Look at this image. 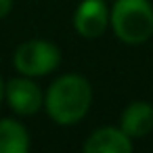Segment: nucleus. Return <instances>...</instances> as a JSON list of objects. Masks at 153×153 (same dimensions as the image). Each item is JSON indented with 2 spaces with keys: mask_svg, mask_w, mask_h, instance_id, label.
<instances>
[{
  "mask_svg": "<svg viewBox=\"0 0 153 153\" xmlns=\"http://www.w3.org/2000/svg\"><path fill=\"white\" fill-rule=\"evenodd\" d=\"M4 101L17 115H34L44 109V92L34 78L21 76L4 82Z\"/></svg>",
  "mask_w": 153,
  "mask_h": 153,
  "instance_id": "20e7f679",
  "label": "nucleus"
},
{
  "mask_svg": "<svg viewBox=\"0 0 153 153\" xmlns=\"http://www.w3.org/2000/svg\"><path fill=\"white\" fill-rule=\"evenodd\" d=\"M82 149L86 153H130L132 138L120 126H103L90 132Z\"/></svg>",
  "mask_w": 153,
  "mask_h": 153,
  "instance_id": "423d86ee",
  "label": "nucleus"
},
{
  "mask_svg": "<svg viewBox=\"0 0 153 153\" xmlns=\"http://www.w3.org/2000/svg\"><path fill=\"white\" fill-rule=\"evenodd\" d=\"M13 11V0H0V19L9 17Z\"/></svg>",
  "mask_w": 153,
  "mask_h": 153,
  "instance_id": "1a4fd4ad",
  "label": "nucleus"
},
{
  "mask_svg": "<svg viewBox=\"0 0 153 153\" xmlns=\"http://www.w3.org/2000/svg\"><path fill=\"white\" fill-rule=\"evenodd\" d=\"M120 128L134 140L145 138L153 130V105L147 101H132L120 115Z\"/></svg>",
  "mask_w": 153,
  "mask_h": 153,
  "instance_id": "0eeeda50",
  "label": "nucleus"
},
{
  "mask_svg": "<svg viewBox=\"0 0 153 153\" xmlns=\"http://www.w3.org/2000/svg\"><path fill=\"white\" fill-rule=\"evenodd\" d=\"M92 105V86L80 74H63L44 92V109L59 126L80 124Z\"/></svg>",
  "mask_w": 153,
  "mask_h": 153,
  "instance_id": "f257e3e1",
  "label": "nucleus"
},
{
  "mask_svg": "<svg viewBox=\"0 0 153 153\" xmlns=\"http://www.w3.org/2000/svg\"><path fill=\"white\" fill-rule=\"evenodd\" d=\"M32 145L23 122L15 117H0V153H27Z\"/></svg>",
  "mask_w": 153,
  "mask_h": 153,
  "instance_id": "6e6552de",
  "label": "nucleus"
},
{
  "mask_svg": "<svg viewBox=\"0 0 153 153\" xmlns=\"http://www.w3.org/2000/svg\"><path fill=\"white\" fill-rule=\"evenodd\" d=\"M61 65V48L44 38L21 42L13 53V67L27 78H44Z\"/></svg>",
  "mask_w": 153,
  "mask_h": 153,
  "instance_id": "7ed1b4c3",
  "label": "nucleus"
},
{
  "mask_svg": "<svg viewBox=\"0 0 153 153\" xmlns=\"http://www.w3.org/2000/svg\"><path fill=\"white\" fill-rule=\"evenodd\" d=\"M2 101H4V80L0 76V105H2Z\"/></svg>",
  "mask_w": 153,
  "mask_h": 153,
  "instance_id": "9d476101",
  "label": "nucleus"
},
{
  "mask_svg": "<svg viewBox=\"0 0 153 153\" xmlns=\"http://www.w3.org/2000/svg\"><path fill=\"white\" fill-rule=\"evenodd\" d=\"M109 27V7L105 0H80L74 11V30L84 40L101 38Z\"/></svg>",
  "mask_w": 153,
  "mask_h": 153,
  "instance_id": "39448f33",
  "label": "nucleus"
},
{
  "mask_svg": "<svg viewBox=\"0 0 153 153\" xmlns=\"http://www.w3.org/2000/svg\"><path fill=\"white\" fill-rule=\"evenodd\" d=\"M109 27L128 46H138L153 36V4L149 0H115L109 9Z\"/></svg>",
  "mask_w": 153,
  "mask_h": 153,
  "instance_id": "f03ea898",
  "label": "nucleus"
}]
</instances>
